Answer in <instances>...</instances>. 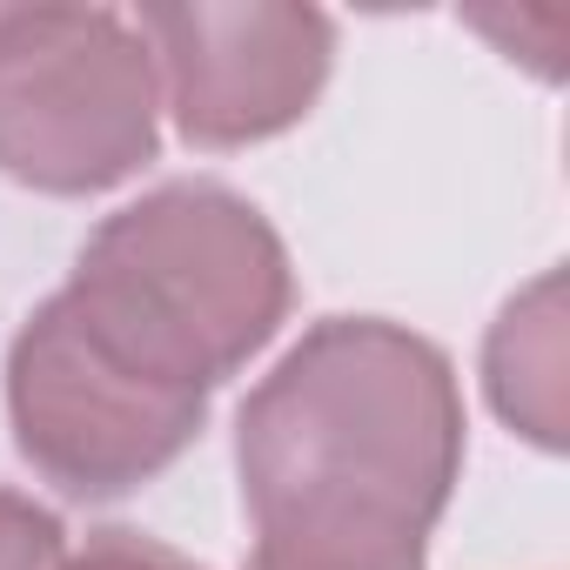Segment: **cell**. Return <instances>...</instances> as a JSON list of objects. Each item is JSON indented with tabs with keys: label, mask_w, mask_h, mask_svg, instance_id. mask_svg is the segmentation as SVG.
<instances>
[{
	"label": "cell",
	"mask_w": 570,
	"mask_h": 570,
	"mask_svg": "<svg viewBox=\"0 0 570 570\" xmlns=\"http://www.w3.org/2000/svg\"><path fill=\"white\" fill-rule=\"evenodd\" d=\"M188 148L289 135L336 68V21L282 0H155L135 14Z\"/></svg>",
	"instance_id": "5b68a950"
},
{
	"label": "cell",
	"mask_w": 570,
	"mask_h": 570,
	"mask_svg": "<svg viewBox=\"0 0 570 570\" xmlns=\"http://www.w3.org/2000/svg\"><path fill=\"white\" fill-rule=\"evenodd\" d=\"M490 410L537 450H563V275L543 268L523 296L503 303L483 343Z\"/></svg>",
	"instance_id": "8992f818"
},
{
	"label": "cell",
	"mask_w": 570,
	"mask_h": 570,
	"mask_svg": "<svg viewBox=\"0 0 570 570\" xmlns=\"http://www.w3.org/2000/svg\"><path fill=\"white\" fill-rule=\"evenodd\" d=\"M61 563H68L61 517L21 490H0V570H61Z\"/></svg>",
	"instance_id": "ba28073f"
},
{
	"label": "cell",
	"mask_w": 570,
	"mask_h": 570,
	"mask_svg": "<svg viewBox=\"0 0 570 570\" xmlns=\"http://www.w3.org/2000/svg\"><path fill=\"white\" fill-rule=\"evenodd\" d=\"M61 296L141 376L215 396L289 323L296 268L248 195L161 181L81 242Z\"/></svg>",
	"instance_id": "7a4b0ae2"
},
{
	"label": "cell",
	"mask_w": 570,
	"mask_h": 570,
	"mask_svg": "<svg viewBox=\"0 0 570 570\" xmlns=\"http://www.w3.org/2000/svg\"><path fill=\"white\" fill-rule=\"evenodd\" d=\"M61 570H208V563H195V557H181L175 543H161V537H141V530H95Z\"/></svg>",
	"instance_id": "9c48e42d"
},
{
	"label": "cell",
	"mask_w": 570,
	"mask_h": 570,
	"mask_svg": "<svg viewBox=\"0 0 570 570\" xmlns=\"http://www.w3.org/2000/svg\"><path fill=\"white\" fill-rule=\"evenodd\" d=\"M235 476L255 537L430 543L463 476L450 356L383 316L303 330L235 410Z\"/></svg>",
	"instance_id": "6da1fadb"
},
{
	"label": "cell",
	"mask_w": 570,
	"mask_h": 570,
	"mask_svg": "<svg viewBox=\"0 0 570 570\" xmlns=\"http://www.w3.org/2000/svg\"><path fill=\"white\" fill-rule=\"evenodd\" d=\"M248 570H430L423 543H323V537H255Z\"/></svg>",
	"instance_id": "52a82bcc"
},
{
	"label": "cell",
	"mask_w": 570,
	"mask_h": 570,
	"mask_svg": "<svg viewBox=\"0 0 570 570\" xmlns=\"http://www.w3.org/2000/svg\"><path fill=\"white\" fill-rule=\"evenodd\" d=\"M161 155L148 41L115 8H0V175L41 195H101Z\"/></svg>",
	"instance_id": "3957f363"
},
{
	"label": "cell",
	"mask_w": 570,
	"mask_h": 570,
	"mask_svg": "<svg viewBox=\"0 0 570 570\" xmlns=\"http://www.w3.org/2000/svg\"><path fill=\"white\" fill-rule=\"evenodd\" d=\"M8 423L41 483L75 503H115L202 436L208 396L121 363L55 289L8 350Z\"/></svg>",
	"instance_id": "277c9868"
}]
</instances>
